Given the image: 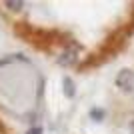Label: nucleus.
<instances>
[{"label": "nucleus", "instance_id": "1", "mask_svg": "<svg viewBox=\"0 0 134 134\" xmlns=\"http://www.w3.org/2000/svg\"><path fill=\"white\" fill-rule=\"evenodd\" d=\"M116 84L122 90H130V88H132V84H134V76L128 72V70H122V72L116 76Z\"/></svg>", "mask_w": 134, "mask_h": 134}, {"label": "nucleus", "instance_id": "2", "mask_svg": "<svg viewBox=\"0 0 134 134\" xmlns=\"http://www.w3.org/2000/svg\"><path fill=\"white\" fill-rule=\"evenodd\" d=\"M6 6H10L12 10H18V8L22 6V2H6Z\"/></svg>", "mask_w": 134, "mask_h": 134}, {"label": "nucleus", "instance_id": "3", "mask_svg": "<svg viewBox=\"0 0 134 134\" xmlns=\"http://www.w3.org/2000/svg\"><path fill=\"white\" fill-rule=\"evenodd\" d=\"M130 132L134 134V120H132V122H130Z\"/></svg>", "mask_w": 134, "mask_h": 134}]
</instances>
